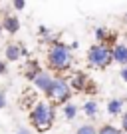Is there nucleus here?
<instances>
[{
	"instance_id": "f257e3e1",
	"label": "nucleus",
	"mask_w": 127,
	"mask_h": 134,
	"mask_svg": "<svg viewBox=\"0 0 127 134\" xmlns=\"http://www.w3.org/2000/svg\"><path fill=\"white\" fill-rule=\"evenodd\" d=\"M28 118H30V124L34 126L36 132L44 134V132H48L56 122V106L50 100H38L32 106Z\"/></svg>"
},
{
	"instance_id": "f03ea898",
	"label": "nucleus",
	"mask_w": 127,
	"mask_h": 134,
	"mask_svg": "<svg viewBox=\"0 0 127 134\" xmlns=\"http://www.w3.org/2000/svg\"><path fill=\"white\" fill-rule=\"evenodd\" d=\"M46 58H48L50 70H56V72H68L72 68V62H73L70 46H66L60 40H52V46L48 48Z\"/></svg>"
},
{
	"instance_id": "7ed1b4c3",
	"label": "nucleus",
	"mask_w": 127,
	"mask_h": 134,
	"mask_svg": "<svg viewBox=\"0 0 127 134\" xmlns=\"http://www.w3.org/2000/svg\"><path fill=\"white\" fill-rule=\"evenodd\" d=\"M72 94H73V90L70 86V82L64 76H54V82H52L50 90L46 92V98L54 106H64L66 102L72 100Z\"/></svg>"
},
{
	"instance_id": "20e7f679",
	"label": "nucleus",
	"mask_w": 127,
	"mask_h": 134,
	"mask_svg": "<svg viewBox=\"0 0 127 134\" xmlns=\"http://www.w3.org/2000/svg\"><path fill=\"white\" fill-rule=\"evenodd\" d=\"M88 62H89V66L99 68V70H105V68L113 62V52H111L109 46L99 44V42H97V44L89 46V50H88Z\"/></svg>"
},
{
	"instance_id": "39448f33",
	"label": "nucleus",
	"mask_w": 127,
	"mask_h": 134,
	"mask_svg": "<svg viewBox=\"0 0 127 134\" xmlns=\"http://www.w3.org/2000/svg\"><path fill=\"white\" fill-rule=\"evenodd\" d=\"M68 82H70L73 92H91V94L97 92V88L91 84V80H89V76L85 72H73L72 78L68 80Z\"/></svg>"
},
{
	"instance_id": "423d86ee",
	"label": "nucleus",
	"mask_w": 127,
	"mask_h": 134,
	"mask_svg": "<svg viewBox=\"0 0 127 134\" xmlns=\"http://www.w3.org/2000/svg\"><path fill=\"white\" fill-rule=\"evenodd\" d=\"M52 82H54V76H52L50 72H46V70H42V72L36 76V78L32 80V84L36 86V90H40V92H48L50 90V86H52Z\"/></svg>"
},
{
	"instance_id": "0eeeda50",
	"label": "nucleus",
	"mask_w": 127,
	"mask_h": 134,
	"mask_svg": "<svg viewBox=\"0 0 127 134\" xmlns=\"http://www.w3.org/2000/svg\"><path fill=\"white\" fill-rule=\"evenodd\" d=\"M2 28H4V32H8V34H16L18 30H20V20H18V16L6 12L4 18H2Z\"/></svg>"
},
{
	"instance_id": "6e6552de",
	"label": "nucleus",
	"mask_w": 127,
	"mask_h": 134,
	"mask_svg": "<svg viewBox=\"0 0 127 134\" xmlns=\"http://www.w3.org/2000/svg\"><path fill=\"white\" fill-rule=\"evenodd\" d=\"M22 58V46L20 44H8L4 48V60H8V62H16V60H20Z\"/></svg>"
},
{
	"instance_id": "1a4fd4ad",
	"label": "nucleus",
	"mask_w": 127,
	"mask_h": 134,
	"mask_svg": "<svg viewBox=\"0 0 127 134\" xmlns=\"http://www.w3.org/2000/svg\"><path fill=\"white\" fill-rule=\"evenodd\" d=\"M111 52H113V62L127 66V44H115L111 48Z\"/></svg>"
},
{
	"instance_id": "9d476101",
	"label": "nucleus",
	"mask_w": 127,
	"mask_h": 134,
	"mask_svg": "<svg viewBox=\"0 0 127 134\" xmlns=\"http://www.w3.org/2000/svg\"><path fill=\"white\" fill-rule=\"evenodd\" d=\"M40 72H42V68H40V64L36 60H28L26 64H24V76H26L30 82H32Z\"/></svg>"
},
{
	"instance_id": "9b49d317",
	"label": "nucleus",
	"mask_w": 127,
	"mask_h": 134,
	"mask_svg": "<svg viewBox=\"0 0 127 134\" xmlns=\"http://www.w3.org/2000/svg\"><path fill=\"white\" fill-rule=\"evenodd\" d=\"M62 110H64V118H66V120H73L76 114H77V104H73V102L70 100L62 106Z\"/></svg>"
},
{
	"instance_id": "f8f14e48",
	"label": "nucleus",
	"mask_w": 127,
	"mask_h": 134,
	"mask_svg": "<svg viewBox=\"0 0 127 134\" xmlns=\"http://www.w3.org/2000/svg\"><path fill=\"white\" fill-rule=\"evenodd\" d=\"M121 108H123V100H119V98H113V100L107 102V112H109L111 116L121 114Z\"/></svg>"
},
{
	"instance_id": "ddd939ff",
	"label": "nucleus",
	"mask_w": 127,
	"mask_h": 134,
	"mask_svg": "<svg viewBox=\"0 0 127 134\" xmlns=\"http://www.w3.org/2000/svg\"><path fill=\"white\" fill-rule=\"evenodd\" d=\"M83 114L88 118H95L97 116V102L95 100H88L83 104Z\"/></svg>"
},
{
	"instance_id": "4468645a",
	"label": "nucleus",
	"mask_w": 127,
	"mask_h": 134,
	"mask_svg": "<svg viewBox=\"0 0 127 134\" xmlns=\"http://www.w3.org/2000/svg\"><path fill=\"white\" fill-rule=\"evenodd\" d=\"M121 132L123 130L113 126V124H103V126H99V130H97V134H121Z\"/></svg>"
},
{
	"instance_id": "2eb2a0df",
	"label": "nucleus",
	"mask_w": 127,
	"mask_h": 134,
	"mask_svg": "<svg viewBox=\"0 0 127 134\" xmlns=\"http://www.w3.org/2000/svg\"><path fill=\"white\" fill-rule=\"evenodd\" d=\"M76 134H97V130H95L93 124H82V126L76 130Z\"/></svg>"
},
{
	"instance_id": "dca6fc26",
	"label": "nucleus",
	"mask_w": 127,
	"mask_h": 134,
	"mask_svg": "<svg viewBox=\"0 0 127 134\" xmlns=\"http://www.w3.org/2000/svg\"><path fill=\"white\" fill-rule=\"evenodd\" d=\"M95 38L99 40V44H103L105 40L109 38V36H107V30H105V28H97V30H95Z\"/></svg>"
},
{
	"instance_id": "f3484780",
	"label": "nucleus",
	"mask_w": 127,
	"mask_h": 134,
	"mask_svg": "<svg viewBox=\"0 0 127 134\" xmlns=\"http://www.w3.org/2000/svg\"><path fill=\"white\" fill-rule=\"evenodd\" d=\"M12 8H14V10H24V8H26V0H12Z\"/></svg>"
},
{
	"instance_id": "a211bd4d",
	"label": "nucleus",
	"mask_w": 127,
	"mask_h": 134,
	"mask_svg": "<svg viewBox=\"0 0 127 134\" xmlns=\"http://www.w3.org/2000/svg\"><path fill=\"white\" fill-rule=\"evenodd\" d=\"M6 104H8V98H6V92H4V90H0V110H2V108H6Z\"/></svg>"
},
{
	"instance_id": "6ab92c4d",
	"label": "nucleus",
	"mask_w": 127,
	"mask_h": 134,
	"mask_svg": "<svg viewBox=\"0 0 127 134\" xmlns=\"http://www.w3.org/2000/svg\"><path fill=\"white\" fill-rule=\"evenodd\" d=\"M8 72V60H0V76H4Z\"/></svg>"
},
{
	"instance_id": "aec40b11",
	"label": "nucleus",
	"mask_w": 127,
	"mask_h": 134,
	"mask_svg": "<svg viewBox=\"0 0 127 134\" xmlns=\"http://www.w3.org/2000/svg\"><path fill=\"white\" fill-rule=\"evenodd\" d=\"M121 130L127 132V112H123V116H121Z\"/></svg>"
},
{
	"instance_id": "412c9836",
	"label": "nucleus",
	"mask_w": 127,
	"mask_h": 134,
	"mask_svg": "<svg viewBox=\"0 0 127 134\" xmlns=\"http://www.w3.org/2000/svg\"><path fill=\"white\" fill-rule=\"evenodd\" d=\"M119 76H121V80H123V82H127V66H123V68H121Z\"/></svg>"
},
{
	"instance_id": "4be33fe9",
	"label": "nucleus",
	"mask_w": 127,
	"mask_h": 134,
	"mask_svg": "<svg viewBox=\"0 0 127 134\" xmlns=\"http://www.w3.org/2000/svg\"><path fill=\"white\" fill-rule=\"evenodd\" d=\"M16 134H32V130H28V128H24V126H20V128L16 130Z\"/></svg>"
},
{
	"instance_id": "5701e85b",
	"label": "nucleus",
	"mask_w": 127,
	"mask_h": 134,
	"mask_svg": "<svg viewBox=\"0 0 127 134\" xmlns=\"http://www.w3.org/2000/svg\"><path fill=\"white\" fill-rule=\"evenodd\" d=\"M4 34V28H2V20H0V36Z\"/></svg>"
},
{
	"instance_id": "b1692460",
	"label": "nucleus",
	"mask_w": 127,
	"mask_h": 134,
	"mask_svg": "<svg viewBox=\"0 0 127 134\" xmlns=\"http://www.w3.org/2000/svg\"><path fill=\"white\" fill-rule=\"evenodd\" d=\"M0 2H2V0H0Z\"/></svg>"
}]
</instances>
